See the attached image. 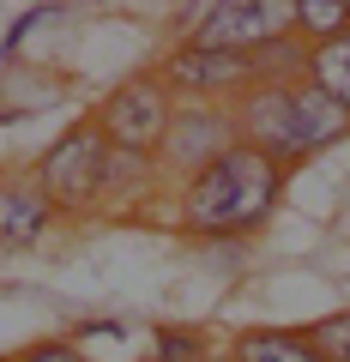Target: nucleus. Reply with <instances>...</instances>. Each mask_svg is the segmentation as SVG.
I'll list each match as a JSON object with an SVG mask.
<instances>
[{
  "instance_id": "f8f14e48",
  "label": "nucleus",
  "mask_w": 350,
  "mask_h": 362,
  "mask_svg": "<svg viewBox=\"0 0 350 362\" xmlns=\"http://www.w3.org/2000/svg\"><path fill=\"white\" fill-rule=\"evenodd\" d=\"M206 356H211L206 338L187 332V326H163V332H157V344H151V362H206Z\"/></svg>"
},
{
  "instance_id": "1a4fd4ad",
  "label": "nucleus",
  "mask_w": 350,
  "mask_h": 362,
  "mask_svg": "<svg viewBox=\"0 0 350 362\" xmlns=\"http://www.w3.org/2000/svg\"><path fill=\"white\" fill-rule=\"evenodd\" d=\"M235 362H320L308 332H284V326H254L230 344Z\"/></svg>"
},
{
  "instance_id": "0eeeda50",
  "label": "nucleus",
  "mask_w": 350,
  "mask_h": 362,
  "mask_svg": "<svg viewBox=\"0 0 350 362\" xmlns=\"http://www.w3.org/2000/svg\"><path fill=\"white\" fill-rule=\"evenodd\" d=\"M157 78L169 85V97H187V103H235V97L254 85V66H247V54L187 42V49H175L163 61Z\"/></svg>"
},
{
  "instance_id": "7ed1b4c3",
  "label": "nucleus",
  "mask_w": 350,
  "mask_h": 362,
  "mask_svg": "<svg viewBox=\"0 0 350 362\" xmlns=\"http://www.w3.org/2000/svg\"><path fill=\"white\" fill-rule=\"evenodd\" d=\"M103 163H109V139L97 121L66 127L49 151L37 157V181L49 194L54 211H85L91 199H103Z\"/></svg>"
},
{
  "instance_id": "20e7f679",
  "label": "nucleus",
  "mask_w": 350,
  "mask_h": 362,
  "mask_svg": "<svg viewBox=\"0 0 350 362\" xmlns=\"http://www.w3.org/2000/svg\"><path fill=\"white\" fill-rule=\"evenodd\" d=\"M296 37L290 25V0H211L194 18L199 49H230V54H259L272 42Z\"/></svg>"
},
{
  "instance_id": "2eb2a0df",
  "label": "nucleus",
  "mask_w": 350,
  "mask_h": 362,
  "mask_svg": "<svg viewBox=\"0 0 350 362\" xmlns=\"http://www.w3.org/2000/svg\"><path fill=\"white\" fill-rule=\"evenodd\" d=\"M206 362H235V356H206Z\"/></svg>"
},
{
  "instance_id": "9d476101",
  "label": "nucleus",
  "mask_w": 350,
  "mask_h": 362,
  "mask_svg": "<svg viewBox=\"0 0 350 362\" xmlns=\"http://www.w3.org/2000/svg\"><path fill=\"white\" fill-rule=\"evenodd\" d=\"M302 78L320 85L338 109H350V30H344V37H332V42H314L308 61H302Z\"/></svg>"
},
{
  "instance_id": "f03ea898",
  "label": "nucleus",
  "mask_w": 350,
  "mask_h": 362,
  "mask_svg": "<svg viewBox=\"0 0 350 362\" xmlns=\"http://www.w3.org/2000/svg\"><path fill=\"white\" fill-rule=\"evenodd\" d=\"M284 194V163H272L266 151L235 139L218 163H206L199 175H187L182 187V230L187 235H247L278 211Z\"/></svg>"
},
{
  "instance_id": "4468645a",
  "label": "nucleus",
  "mask_w": 350,
  "mask_h": 362,
  "mask_svg": "<svg viewBox=\"0 0 350 362\" xmlns=\"http://www.w3.org/2000/svg\"><path fill=\"white\" fill-rule=\"evenodd\" d=\"M13 362H97L85 344H73V338H42V344H30V350H18Z\"/></svg>"
},
{
  "instance_id": "f257e3e1",
  "label": "nucleus",
  "mask_w": 350,
  "mask_h": 362,
  "mask_svg": "<svg viewBox=\"0 0 350 362\" xmlns=\"http://www.w3.org/2000/svg\"><path fill=\"white\" fill-rule=\"evenodd\" d=\"M235 139L266 151L272 163H296L350 133V109H338L320 85L308 78H284V85H247L230 103Z\"/></svg>"
},
{
  "instance_id": "ddd939ff",
  "label": "nucleus",
  "mask_w": 350,
  "mask_h": 362,
  "mask_svg": "<svg viewBox=\"0 0 350 362\" xmlns=\"http://www.w3.org/2000/svg\"><path fill=\"white\" fill-rule=\"evenodd\" d=\"M314 350H320V362H350V314H326L320 326H308Z\"/></svg>"
},
{
  "instance_id": "9b49d317",
  "label": "nucleus",
  "mask_w": 350,
  "mask_h": 362,
  "mask_svg": "<svg viewBox=\"0 0 350 362\" xmlns=\"http://www.w3.org/2000/svg\"><path fill=\"white\" fill-rule=\"evenodd\" d=\"M290 25H296V42H332L350 30V0H290Z\"/></svg>"
},
{
  "instance_id": "39448f33",
  "label": "nucleus",
  "mask_w": 350,
  "mask_h": 362,
  "mask_svg": "<svg viewBox=\"0 0 350 362\" xmlns=\"http://www.w3.org/2000/svg\"><path fill=\"white\" fill-rule=\"evenodd\" d=\"M169 115H175V97H169V85L157 73H139L127 78V85H115L103 97V109H97V127H103L109 145H121V151H157V139H163Z\"/></svg>"
},
{
  "instance_id": "6e6552de",
  "label": "nucleus",
  "mask_w": 350,
  "mask_h": 362,
  "mask_svg": "<svg viewBox=\"0 0 350 362\" xmlns=\"http://www.w3.org/2000/svg\"><path fill=\"white\" fill-rule=\"evenodd\" d=\"M49 223H54V206H49V194H42L37 175H18V169L0 175V242L25 247V242H37Z\"/></svg>"
},
{
  "instance_id": "423d86ee",
  "label": "nucleus",
  "mask_w": 350,
  "mask_h": 362,
  "mask_svg": "<svg viewBox=\"0 0 350 362\" xmlns=\"http://www.w3.org/2000/svg\"><path fill=\"white\" fill-rule=\"evenodd\" d=\"M235 145V115L230 103H175L163 139H157V163L175 175H199Z\"/></svg>"
}]
</instances>
